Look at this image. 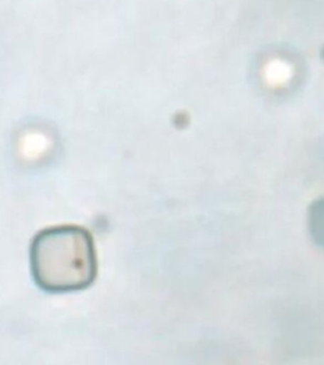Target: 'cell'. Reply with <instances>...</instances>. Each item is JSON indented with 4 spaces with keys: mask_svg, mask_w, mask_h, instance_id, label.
I'll return each mask as SVG.
<instances>
[{
    "mask_svg": "<svg viewBox=\"0 0 324 365\" xmlns=\"http://www.w3.org/2000/svg\"><path fill=\"white\" fill-rule=\"evenodd\" d=\"M36 284L48 293L84 291L97 278V254L90 232L80 226H57L37 234L29 249Z\"/></svg>",
    "mask_w": 324,
    "mask_h": 365,
    "instance_id": "obj_1",
    "label": "cell"
},
{
    "mask_svg": "<svg viewBox=\"0 0 324 365\" xmlns=\"http://www.w3.org/2000/svg\"><path fill=\"white\" fill-rule=\"evenodd\" d=\"M312 227H313L314 239L319 245L324 246V202H319L314 205L312 213Z\"/></svg>",
    "mask_w": 324,
    "mask_h": 365,
    "instance_id": "obj_2",
    "label": "cell"
}]
</instances>
